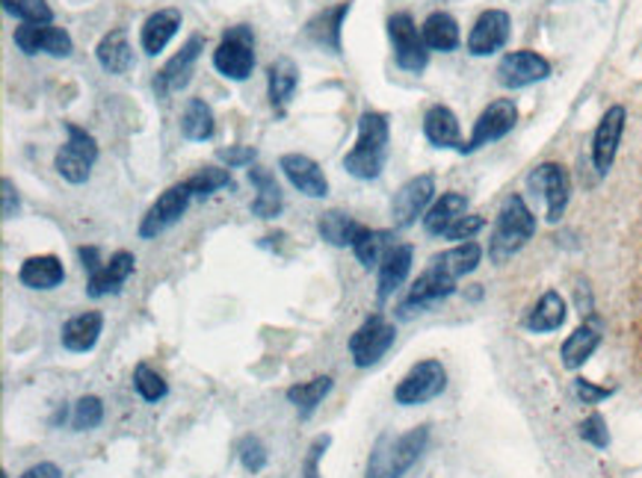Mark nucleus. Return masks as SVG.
<instances>
[{"instance_id": "3c124183", "label": "nucleus", "mask_w": 642, "mask_h": 478, "mask_svg": "<svg viewBox=\"0 0 642 478\" xmlns=\"http://www.w3.org/2000/svg\"><path fill=\"white\" fill-rule=\"evenodd\" d=\"M21 478H62V470L57 467V464L42 461V464H36V467H30V470H27Z\"/></svg>"}, {"instance_id": "dca6fc26", "label": "nucleus", "mask_w": 642, "mask_h": 478, "mask_svg": "<svg viewBox=\"0 0 642 478\" xmlns=\"http://www.w3.org/2000/svg\"><path fill=\"white\" fill-rule=\"evenodd\" d=\"M510 30H513L510 12H504V9H486L474 21V27H471L468 53H474V57H492V53H497L510 42Z\"/></svg>"}, {"instance_id": "9d476101", "label": "nucleus", "mask_w": 642, "mask_h": 478, "mask_svg": "<svg viewBox=\"0 0 642 478\" xmlns=\"http://www.w3.org/2000/svg\"><path fill=\"white\" fill-rule=\"evenodd\" d=\"M192 201V189L187 180L181 183H175L164 192V196L157 198L155 205L148 207V213L142 216V222H139V237L142 239H155L160 237L164 231H169L172 225H178L187 213V207Z\"/></svg>"}, {"instance_id": "72a5a7b5", "label": "nucleus", "mask_w": 642, "mask_h": 478, "mask_svg": "<svg viewBox=\"0 0 642 478\" xmlns=\"http://www.w3.org/2000/svg\"><path fill=\"white\" fill-rule=\"evenodd\" d=\"M214 130H217V119H214L210 103L201 101V98H190L181 116V137L190 139V142H208Z\"/></svg>"}, {"instance_id": "f8f14e48", "label": "nucleus", "mask_w": 642, "mask_h": 478, "mask_svg": "<svg viewBox=\"0 0 642 478\" xmlns=\"http://www.w3.org/2000/svg\"><path fill=\"white\" fill-rule=\"evenodd\" d=\"M435 198V180L433 175H417V178L406 180L403 187L391 198V216L397 228H412L417 219H424L426 210L433 207Z\"/></svg>"}, {"instance_id": "58836bf2", "label": "nucleus", "mask_w": 642, "mask_h": 478, "mask_svg": "<svg viewBox=\"0 0 642 478\" xmlns=\"http://www.w3.org/2000/svg\"><path fill=\"white\" fill-rule=\"evenodd\" d=\"M192 189V198H210L219 189H235V178H231V169L226 166H205L192 178H187Z\"/></svg>"}, {"instance_id": "a19ab883", "label": "nucleus", "mask_w": 642, "mask_h": 478, "mask_svg": "<svg viewBox=\"0 0 642 478\" xmlns=\"http://www.w3.org/2000/svg\"><path fill=\"white\" fill-rule=\"evenodd\" d=\"M134 387H137V394L146 401H160L169 394V385L164 381V376L155 372L148 364H139V367L134 369Z\"/></svg>"}, {"instance_id": "20e7f679", "label": "nucleus", "mask_w": 642, "mask_h": 478, "mask_svg": "<svg viewBox=\"0 0 642 478\" xmlns=\"http://www.w3.org/2000/svg\"><path fill=\"white\" fill-rule=\"evenodd\" d=\"M66 137L69 139L57 151L53 166H57L62 180L80 187V183H87L89 175H92V166L98 162V142L87 128H80L75 121H66Z\"/></svg>"}, {"instance_id": "a18cd8bd", "label": "nucleus", "mask_w": 642, "mask_h": 478, "mask_svg": "<svg viewBox=\"0 0 642 478\" xmlns=\"http://www.w3.org/2000/svg\"><path fill=\"white\" fill-rule=\"evenodd\" d=\"M258 151L253 146H231V148H219L217 160L226 162V169H244V166H253Z\"/></svg>"}, {"instance_id": "f03ea898", "label": "nucleus", "mask_w": 642, "mask_h": 478, "mask_svg": "<svg viewBox=\"0 0 642 478\" xmlns=\"http://www.w3.org/2000/svg\"><path fill=\"white\" fill-rule=\"evenodd\" d=\"M429 444V426H417L399 437L383 435L367 458L365 478H403L424 455Z\"/></svg>"}, {"instance_id": "8fccbe9b", "label": "nucleus", "mask_w": 642, "mask_h": 478, "mask_svg": "<svg viewBox=\"0 0 642 478\" xmlns=\"http://www.w3.org/2000/svg\"><path fill=\"white\" fill-rule=\"evenodd\" d=\"M0 192H3V207H0V213H3V219H16L18 189H16V183H12V178L0 180Z\"/></svg>"}, {"instance_id": "49530a36", "label": "nucleus", "mask_w": 642, "mask_h": 478, "mask_svg": "<svg viewBox=\"0 0 642 478\" xmlns=\"http://www.w3.org/2000/svg\"><path fill=\"white\" fill-rule=\"evenodd\" d=\"M329 444H332L329 435L314 437V444L308 446V455H305L303 478H320V458H323V452H326V446Z\"/></svg>"}, {"instance_id": "bb28decb", "label": "nucleus", "mask_w": 642, "mask_h": 478, "mask_svg": "<svg viewBox=\"0 0 642 478\" xmlns=\"http://www.w3.org/2000/svg\"><path fill=\"white\" fill-rule=\"evenodd\" d=\"M424 137L435 148H462V130L456 112L451 107H444V103L429 107L424 116Z\"/></svg>"}, {"instance_id": "2eb2a0df", "label": "nucleus", "mask_w": 642, "mask_h": 478, "mask_svg": "<svg viewBox=\"0 0 642 478\" xmlns=\"http://www.w3.org/2000/svg\"><path fill=\"white\" fill-rule=\"evenodd\" d=\"M551 74V62L536 51H513L497 62V83L504 89H524Z\"/></svg>"}, {"instance_id": "a878e982", "label": "nucleus", "mask_w": 642, "mask_h": 478, "mask_svg": "<svg viewBox=\"0 0 642 478\" xmlns=\"http://www.w3.org/2000/svg\"><path fill=\"white\" fill-rule=\"evenodd\" d=\"M105 331V317L98 313V310H87V313H80V317H71L69 322L62 325L60 340L62 346L69 351H92L96 349L98 337Z\"/></svg>"}, {"instance_id": "6e6552de", "label": "nucleus", "mask_w": 642, "mask_h": 478, "mask_svg": "<svg viewBox=\"0 0 642 478\" xmlns=\"http://www.w3.org/2000/svg\"><path fill=\"white\" fill-rule=\"evenodd\" d=\"M444 387H447V369L442 367V360H421L403 376V381L394 390V401L403 408L424 405V401L438 399Z\"/></svg>"}, {"instance_id": "0eeeda50", "label": "nucleus", "mask_w": 642, "mask_h": 478, "mask_svg": "<svg viewBox=\"0 0 642 478\" xmlns=\"http://www.w3.org/2000/svg\"><path fill=\"white\" fill-rule=\"evenodd\" d=\"M394 340H397V328H394L383 313L367 317L365 322L358 325L356 333L349 337V355H353V364H356L358 369L376 367V364L388 355Z\"/></svg>"}, {"instance_id": "ea45409f", "label": "nucleus", "mask_w": 642, "mask_h": 478, "mask_svg": "<svg viewBox=\"0 0 642 478\" xmlns=\"http://www.w3.org/2000/svg\"><path fill=\"white\" fill-rule=\"evenodd\" d=\"M9 16H16L21 24H51L53 12L45 0H0Z\"/></svg>"}, {"instance_id": "ddd939ff", "label": "nucleus", "mask_w": 642, "mask_h": 478, "mask_svg": "<svg viewBox=\"0 0 642 478\" xmlns=\"http://www.w3.org/2000/svg\"><path fill=\"white\" fill-rule=\"evenodd\" d=\"M201 51H205V39H201L199 33L190 36V39L181 44V51L175 53L172 60L166 62L164 69L155 74V80H151V89H155L157 98H169V94L187 89V83L192 80V69H196V62H199Z\"/></svg>"}, {"instance_id": "9b49d317", "label": "nucleus", "mask_w": 642, "mask_h": 478, "mask_svg": "<svg viewBox=\"0 0 642 478\" xmlns=\"http://www.w3.org/2000/svg\"><path fill=\"white\" fill-rule=\"evenodd\" d=\"M527 187L545 198L547 222H560L565 213V207H569V198H572V180H569V171H565L560 162H542V166H536V169L530 171Z\"/></svg>"}, {"instance_id": "603ef678", "label": "nucleus", "mask_w": 642, "mask_h": 478, "mask_svg": "<svg viewBox=\"0 0 642 478\" xmlns=\"http://www.w3.org/2000/svg\"><path fill=\"white\" fill-rule=\"evenodd\" d=\"M80 260H83V269H87L89 275H96L101 266H105V260H101V255H98L96 246H87L80 248Z\"/></svg>"}, {"instance_id": "4be33fe9", "label": "nucleus", "mask_w": 642, "mask_h": 478, "mask_svg": "<svg viewBox=\"0 0 642 478\" xmlns=\"http://www.w3.org/2000/svg\"><path fill=\"white\" fill-rule=\"evenodd\" d=\"M412 260H415V248L408 246V242H397V246H391L385 251L383 263L376 266L379 269V281H376L379 301H388L406 283L408 272H412Z\"/></svg>"}, {"instance_id": "4468645a", "label": "nucleus", "mask_w": 642, "mask_h": 478, "mask_svg": "<svg viewBox=\"0 0 642 478\" xmlns=\"http://www.w3.org/2000/svg\"><path fill=\"white\" fill-rule=\"evenodd\" d=\"M12 42L21 53L27 57H36V53H48V57H57V60H66L75 51V42H71V36L51 24H21L16 27V33H12Z\"/></svg>"}, {"instance_id": "f257e3e1", "label": "nucleus", "mask_w": 642, "mask_h": 478, "mask_svg": "<svg viewBox=\"0 0 642 478\" xmlns=\"http://www.w3.org/2000/svg\"><path fill=\"white\" fill-rule=\"evenodd\" d=\"M391 148V125L388 116L376 110H367L358 116L356 146L344 157V169L358 180H376L383 175L388 162Z\"/></svg>"}, {"instance_id": "2f4dec72", "label": "nucleus", "mask_w": 642, "mask_h": 478, "mask_svg": "<svg viewBox=\"0 0 642 478\" xmlns=\"http://www.w3.org/2000/svg\"><path fill=\"white\" fill-rule=\"evenodd\" d=\"M391 246H397L394 231H379V228L362 225L356 239H353V255L358 257V263L365 266V269H374V266L383 263L385 251H388Z\"/></svg>"}, {"instance_id": "5701e85b", "label": "nucleus", "mask_w": 642, "mask_h": 478, "mask_svg": "<svg viewBox=\"0 0 642 478\" xmlns=\"http://www.w3.org/2000/svg\"><path fill=\"white\" fill-rule=\"evenodd\" d=\"M296 89H299V69L290 57H278V60L269 62L267 69V94L269 107L276 112L278 119L285 116L290 101H294Z\"/></svg>"}, {"instance_id": "f704fd0d", "label": "nucleus", "mask_w": 642, "mask_h": 478, "mask_svg": "<svg viewBox=\"0 0 642 478\" xmlns=\"http://www.w3.org/2000/svg\"><path fill=\"white\" fill-rule=\"evenodd\" d=\"M358 228H362V222H356V219L344 213V210H326V213H320V219H317L320 237L335 248H353V239H356Z\"/></svg>"}, {"instance_id": "a211bd4d", "label": "nucleus", "mask_w": 642, "mask_h": 478, "mask_svg": "<svg viewBox=\"0 0 642 478\" xmlns=\"http://www.w3.org/2000/svg\"><path fill=\"white\" fill-rule=\"evenodd\" d=\"M625 107H610L604 112V119L599 121L595 128V137H592V162H595V171L599 175H608L613 169L619 155V142H622V133H625Z\"/></svg>"}, {"instance_id": "c85d7f7f", "label": "nucleus", "mask_w": 642, "mask_h": 478, "mask_svg": "<svg viewBox=\"0 0 642 478\" xmlns=\"http://www.w3.org/2000/svg\"><path fill=\"white\" fill-rule=\"evenodd\" d=\"M249 180H253L255 192H258L253 201V216H258V219H276L282 213V207H285V196H282L276 175L264 169V166H253Z\"/></svg>"}, {"instance_id": "37998d69", "label": "nucleus", "mask_w": 642, "mask_h": 478, "mask_svg": "<svg viewBox=\"0 0 642 478\" xmlns=\"http://www.w3.org/2000/svg\"><path fill=\"white\" fill-rule=\"evenodd\" d=\"M237 455H240V464H244V470L249 472H260L267 467V446L260 444L255 435H246L237 446Z\"/></svg>"}, {"instance_id": "de8ad7c7", "label": "nucleus", "mask_w": 642, "mask_h": 478, "mask_svg": "<svg viewBox=\"0 0 642 478\" xmlns=\"http://www.w3.org/2000/svg\"><path fill=\"white\" fill-rule=\"evenodd\" d=\"M483 228V216H462V219H456V222L447 228V233H444V239H456V242H465V239H474V233Z\"/></svg>"}, {"instance_id": "39448f33", "label": "nucleus", "mask_w": 642, "mask_h": 478, "mask_svg": "<svg viewBox=\"0 0 642 478\" xmlns=\"http://www.w3.org/2000/svg\"><path fill=\"white\" fill-rule=\"evenodd\" d=\"M255 33L249 24L228 27L223 33V42L214 51V69L226 80L244 83L255 71Z\"/></svg>"}, {"instance_id": "cd10ccee", "label": "nucleus", "mask_w": 642, "mask_h": 478, "mask_svg": "<svg viewBox=\"0 0 642 478\" xmlns=\"http://www.w3.org/2000/svg\"><path fill=\"white\" fill-rule=\"evenodd\" d=\"M98 66L107 71V74H128L134 69V48L128 42V33L122 27L119 30H110V33L101 36V42L96 48Z\"/></svg>"}, {"instance_id": "e433bc0d", "label": "nucleus", "mask_w": 642, "mask_h": 478, "mask_svg": "<svg viewBox=\"0 0 642 478\" xmlns=\"http://www.w3.org/2000/svg\"><path fill=\"white\" fill-rule=\"evenodd\" d=\"M329 390H332L329 376L312 378V381H305V385L287 387V401H290V405L299 410V417L308 419L314 410H317V405H320V401L329 396Z\"/></svg>"}, {"instance_id": "c03bdc74", "label": "nucleus", "mask_w": 642, "mask_h": 478, "mask_svg": "<svg viewBox=\"0 0 642 478\" xmlns=\"http://www.w3.org/2000/svg\"><path fill=\"white\" fill-rule=\"evenodd\" d=\"M581 437L586 440V444L595 446V449H608L610 431H608V422H604V417H601V414H592L590 419H583Z\"/></svg>"}, {"instance_id": "09e8293b", "label": "nucleus", "mask_w": 642, "mask_h": 478, "mask_svg": "<svg viewBox=\"0 0 642 478\" xmlns=\"http://www.w3.org/2000/svg\"><path fill=\"white\" fill-rule=\"evenodd\" d=\"M574 394L581 396L583 405H599L601 399H608V396H613V390H608V387L590 385L586 378H577V381H574Z\"/></svg>"}, {"instance_id": "aec40b11", "label": "nucleus", "mask_w": 642, "mask_h": 478, "mask_svg": "<svg viewBox=\"0 0 642 478\" xmlns=\"http://www.w3.org/2000/svg\"><path fill=\"white\" fill-rule=\"evenodd\" d=\"M278 169L285 171V178L290 180V187L299 189L308 198H323L329 192V180L323 175L320 162L305 155H282Z\"/></svg>"}, {"instance_id": "7c9ffc66", "label": "nucleus", "mask_w": 642, "mask_h": 478, "mask_svg": "<svg viewBox=\"0 0 642 478\" xmlns=\"http://www.w3.org/2000/svg\"><path fill=\"white\" fill-rule=\"evenodd\" d=\"M480 260H483V248H480L474 239H468V242H460V246L451 248V251L433 257L429 266H435L438 272H444L447 278H453V281H460L462 275H471L477 269Z\"/></svg>"}, {"instance_id": "7ed1b4c3", "label": "nucleus", "mask_w": 642, "mask_h": 478, "mask_svg": "<svg viewBox=\"0 0 642 478\" xmlns=\"http://www.w3.org/2000/svg\"><path fill=\"white\" fill-rule=\"evenodd\" d=\"M533 233H536V216L530 213L524 198L510 196L501 205V213H497L492 242H488V257L495 263H504V260H510V257L518 255L521 248L527 246Z\"/></svg>"}, {"instance_id": "f3484780", "label": "nucleus", "mask_w": 642, "mask_h": 478, "mask_svg": "<svg viewBox=\"0 0 642 478\" xmlns=\"http://www.w3.org/2000/svg\"><path fill=\"white\" fill-rule=\"evenodd\" d=\"M453 292H456V281L447 278L444 272H438L435 266H429V269L412 283V290H408L406 299L399 301L397 313L403 319H408L412 313H421V310L433 308V305H438V301L453 296Z\"/></svg>"}, {"instance_id": "6ab92c4d", "label": "nucleus", "mask_w": 642, "mask_h": 478, "mask_svg": "<svg viewBox=\"0 0 642 478\" xmlns=\"http://www.w3.org/2000/svg\"><path fill=\"white\" fill-rule=\"evenodd\" d=\"M349 9H353L349 0H338V3L320 9L317 16L308 18V24L303 30L305 39L323 48V51L340 53V27H344V18L349 16Z\"/></svg>"}, {"instance_id": "1a4fd4ad", "label": "nucleus", "mask_w": 642, "mask_h": 478, "mask_svg": "<svg viewBox=\"0 0 642 478\" xmlns=\"http://www.w3.org/2000/svg\"><path fill=\"white\" fill-rule=\"evenodd\" d=\"M518 125V107H515L513 98H497L480 112V119L474 121V130H471V139L460 148L462 155H474L483 146H492L497 139H504L510 130Z\"/></svg>"}, {"instance_id": "c756f323", "label": "nucleus", "mask_w": 642, "mask_h": 478, "mask_svg": "<svg viewBox=\"0 0 642 478\" xmlns=\"http://www.w3.org/2000/svg\"><path fill=\"white\" fill-rule=\"evenodd\" d=\"M468 210V198L462 196V192H444L438 201H433V207L426 210L424 216V228L426 233H433V237H444L447 228H451L456 219H462Z\"/></svg>"}, {"instance_id": "4c0bfd02", "label": "nucleus", "mask_w": 642, "mask_h": 478, "mask_svg": "<svg viewBox=\"0 0 642 478\" xmlns=\"http://www.w3.org/2000/svg\"><path fill=\"white\" fill-rule=\"evenodd\" d=\"M601 333L590 325H581L577 331L563 342V364L565 369H581L592 358V351L599 349Z\"/></svg>"}, {"instance_id": "393cba45", "label": "nucleus", "mask_w": 642, "mask_h": 478, "mask_svg": "<svg viewBox=\"0 0 642 478\" xmlns=\"http://www.w3.org/2000/svg\"><path fill=\"white\" fill-rule=\"evenodd\" d=\"M18 281L30 290H57L66 281V269L57 255H36L27 257L18 269Z\"/></svg>"}, {"instance_id": "423d86ee", "label": "nucleus", "mask_w": 642, "mask_h": 478, "mask_svg": "<svg viewBox=\"0 0 642 478\" xmlns=\"http://www.w3.org/2000/svg\"><path fill=\"white\" fill-rule=\"evenodd\" d=\"M388 36L394 44V62L408 74H421L429 66V48L424 42V33L417 30L415 18L408 12H394L388 18Z\"/></svg>"}, {"instance_id": "79ce46f5", "label": "nucleus", "mask_w": 642, "mask_h": 478, "mask_svg": "<svg viewBox=\"0 0 642 478\" xmlns=\"http://www.w3.org/2000/svg\"><path fill=\"white\" fill-rule=\"evenodd\" d=\"M101 419H105V401L98 399V396H83V399H78L75 414H71L75 431H92V428L101 426Z\"/></svg>"}, {"instance_id": "c9c22d12", "label": "nucleus", "mask_w": 642, "mask_h": 478, "mask_svg": "<svg viewBox=\"0 0 642 478\" xmlns=\"http://www.w3.org/2000/svg\"><path fill=\"white\" fill-rule=\"evenodd\" d=\"M563 322H565L563 296H560V292H554V290H547L545 296L536 301V308L530 310V317L524 325H527L530 331L547 333V331H556V328H560Z\"/></svg>"}, {"instance_id": "b1692460", "label": "nucleus", "mask_w": 642, "mask_h": 478, "mask_svg": "<svg viewBox=\"0 0 642 478\" xmlns=\"http://www.w3.org/2000/svg\"><path fill=\"white\" fill-rule=\"evenodd\" d=\"M181 21H184L181 9L166 7L151 12V16L146 18V24H142V33H139L142 51H146L148 57H157L160 51H166V44L172 42Z\"/></svg>"}, {"instance_id": "473e14b6", "label": "nucleus", "mask_w": 642, "mask_h": 478, "mask_svg": "<svg viewBox=\"0 0 642 478\" xmlns=\"http://www.w3.org/2000/svg\"><path fill=\"white\" fill-rule=\"evenodd\" d=\"M421 33H424L429 51L451 53L460 48V24H456V18L451 12H433L421 27Z\"/></svg>"}, {"instance_id": "412c9836", "label": "nucleus", "mask_w": 642, "mask_h": 478, "mask_svg": "<svg viewBox=\"0 0 642 478\" xmlns=\"http://www.w3.org/2000/svg\"><path fill=\"white\" fill-rule=\"evenodd\" d=\"M134 269H137V257L130 255V251H116L110 260H105V266L96 275H89V299H105V296H113V292L122 290L125 281L134 275Z\"/></svg>"}]
</instances>
